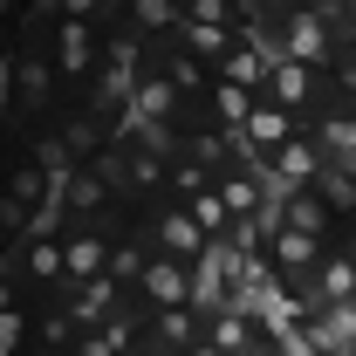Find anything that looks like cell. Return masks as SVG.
I'll use <instances>...</instances> for the list:
<instances>
[{
  "instance_id": "1",
  "label": "cell",
  "mask_w": 356,
  "mask_h": 356,
  "mask_svg": "<svg viewBox=\"0 0 356 356\" xmlns=\"http://www.w3.org/2000/svg\"><path fill=\"white\" fill-rule=\"evenodd\" d=\"M137 83H144V76H137V42H117L110 62H103V83H96V103H89V110H96V117H124L137 103Z\"/></svg>"
},
{
  "instance_id": "2",
  "label": "cell",
  "mask_w": 356,
  "mask_h": 356,
  "mask_svg": "<svg viewBox=\"0 0 356 356\" xmlns=\"http://www.w3.org/2000/svg\"><path fill=\"white\" fill-rule=\"evenodd\" d=\"M281 42H288V55L295 62H329V7H295L288 21H281Z\"/></svg>"
},
{
  "instance_id": "3",
  "label": "cell",
  "mask_w": 356,
  "mask_h": 356,
  "mask_svg": "<svg viewBox=\"0 0 356 356\" xmlns=\"http://www.w3.org/2000/svg\"><path fill=\"white\" fill-rule=\"evenodd\" d=\"M172 110H178V83L172 76H144L137 83V103L124 110V131H158V124H172Z\"/></svg>"
},
{
  "instance_id": "4",
  "label": "cell",
  "mask_w": 356,
  "mask_h": 356,
  "mask_svg": "<svg viewBox=\"0 0 356 356\" xmlns=\"http://www.w3.org/2000/svg\"><path fill=\"white\" fill-rule=\"evenodd\" d=\"M309 336L322 356H356V302H329L309 315Z\"/></svg>"
},
{
  "instance_id": "5",
  "label": "cell",
  "mask_w": 356,
  "mask_h": 356,
  "mask_svg": "<svg viewBox=\"0 0 356 356\" xmlns=\"http://www.w3.org/2000/svg\"><path fill=\"white\" fill-rule=\"evenodd\" d=\"M137 288H144L158 309H192V274H185L172 254H158V261L144 267V281H137Z\"/></svg>"
},
{
  "instance_id": "6",
  "label": "cell",
  "mask_w": 356,
  "mask_h": 356,
  "mask_svg": "<svg viewBox=\"0 0 356 356\" xmlns=\"http://www.w3.org/2000/svg\"><path fill=\"white\" fill-rule=\"evenodd\" d=\"M281 144H295V110L261 103V110H254V124H247V158H274Z\"/></svg>"
},
{
  "instance_id": "7",
  "label": "cell",
  "mask_w": 356,
  "mask_h": 356,
  "mask_svg": "<svg viewBox=\"0 0 356 356\" xmlns=\"http://www.w3.org/2000/svg\"><path fill=\"white\" fill-rule=\"evenodd\" d=\"M69 322H76V329H103V322H117V274L83 281L76 302H69Z\"/></svg>"
},
{
  "instance_id": "8",
  "label": "cell",
  "mask_w": 356,
  "mask_h": 356,
  "mask_svg": "<svg viewBox=\"0 0 356 356\" xmlns=\"http://www.w3.org/2000/svg\"><path fill=\"white\" fill-rule=\"evenodd\" d=\"M62 247H69V281H76V288L110 274V240H103V233H69Z\"/></svg>"
},
{
  "instance_id": "9",
  "label": "cell",
  "mask_w": 356,
  "mask_h": 356,
  "mask_svg": "<svg viewBox=\"0 0 356 356\" xmlns=\"http://www.w3.org/2000/svg\"><path fill=\"white\" fill-rule=\"evenodd\" d=\"M158 240H165V254H172V261H199V254L213 247V240H206V226L192 220V213H165V220H158Z\"/></svg>"
},
{
  "instance_id": "10",
  "label": "cell",
  "mask_w": 356,
  "mask_h": 356,
  "mask_svg": "<svg viewBox=\"0 0 356 356\" xmlns=\"http://www.w3.org/2000/svg\"><path fill=\"white\" fill-rule=\"evenodd\" d=\"M329 302H356V261L350 254H329L315 267V309H329Z\"/></svg>"
},
{
  "instance_id": "11",
  "label": "cell",
  "mask_w": 356,
  "mask_h": 356,
  "mask_svg": "<svg viewBox=\"0 0 356 356\" xmlns=\"http://www.w3.org/2000/svg\"><path fill=\"white\" fill-rule=\"evenodd\" d=\"M55 62H62V76H89V62H96L89 21H62V28H55Z\"/></svg>"
},
{
  "instance_id": "12",
  "label": "cell",
  "mask_w": 356,
  "mask_h": 356,
  "mask_svg": "<svg viewBox=\"0 0 356 356\" xmlns=\"http://www.w3.org/2000/svg\"><path fill=\"white\" fill-rule=\"evenodd\" d=\"M267 165L288 178V185H309V178L322 172V144H315V137H295V144H281V151H274Z\"/></svg>"
},
{
  "instance_id": "13",
  "label": "cell",
  "mask_w": 356,
  "mask_h": 356,
  "mask_svg": "<svg viewBox=\"0 0 356 356\" xmlns=\"http://www.w3.org/2000/svg\"><path fill=\"white\" fill-rule=\"evenodd\" d=\"M274 261H281V274H315V267H322V254H315V233H302V226H281V233H274Z\"/></svg>"
},
{
  "instance_id": "14",
  "label": "cell",
  "mask_w": 356,
  "mask_h": 356,
  "mask_svg": "<svg viewBox=\"0 0 356 356\" xmlns=\"http://www.w3.org/2000/svg\"><path fill=\"white\" fill-rule=\"evenodd\" d=\"M21 267H28V281H69V247L62 240H28Z\"/></svg>"
},
{
  "instance_id": "15",
  "label": "cell",
  "mask_w": 356,
  "mask_h": 356,
  "mask_svg": "<svg viewBox=\"0 0 356 356\" xmlns=\"http://www.w3.org/2000/svg\"><path fill=\"white\" fill-rule=\"evenodd\" d=\"M178 42H185V55H199V62H226V55H233V28L185 21V28H178Z\"/></svg>"
},
{
  "instance_id": "16",
  "label": "cell",
  "mask_w": 356,
  "mask_h": 356,
  "mask_svg": "<svg viewBox=\"0 0 356 356\" xmlns=\"http://www.w3.org/2000/svg\"><path fill=\"white\" fill-rule=\"evenodd\" d=\"M267 83H274V103H281V110H302V103H309V62L288 55V62L267 69Z\"/></svg>"
},
{
  "instance_id": "17",
  "label": "cell",
  "mask_w": 356,
  "mask_h": 356,
  "mask_svg": "<svg viewBox=\"0 0 356 356\" xmlns=\"http://www.w3.org/2000/svg\"><path fill=\"white\" fill-rule=\"evenodd\" d=\"M213 103H220V124H226L233 137H247L254 110H261V103H254V89H240V83H220V96H213Z\"/></svg>"
},
{
  "instance_id": "18",
  "label": "cell",
  "mask_w": 356,
  "mask_h": 356,
  "mask_svg": "<svg viewBox=\"0 0 356 356\" xmlns=\"http://www.w3.org/2000/svg\"><path fill=\"white\" fill-rule=\"evenodd\" d=\"M213 343H220L226 356H254V322H247L240 309H220L213 315Z\"/></svg>"
},
{
  "instance_id": "19",
  "label": "cell",
  "mask_w": 356,
  "mask_h": 356,
  "mask_svg": "<svg viewBox=\"0 0 356 356\" xmlns=\"http://www.w3.org/2000/svg\"><path fill=\"white\" fill-rule=\"evenodd\" d=\"M158 343L192 350V343H199V309H158Z\"/></svg>"
},
{
  "instance_id": "20",
  "label": "cell",
  "mask_w": 356,
  "mask_h": 356,
  "mask_svg": "<svg viewBox=\"0 0 356 356\" xmlns=\"http://www.w3.org/2000/svg\"><path fill=\"white\" fill-rule=\"evenodd\" d=\"M220 69H226V83H240V89L267 83V55H261V48H233V55H226Z\"/></svg>"
},
{
  "instance_id": "21",
  "label": "cell",
  "mask_w": 356,
  "mask_h": 356,
  "mask_svg": "<svg viewBox=\"0 0 356 356\" xmlns=\"http://www.w3.org/2000/svg\"><path fill=\"white\" fill-rule=\"evenodd\" d=\"M21 343H28V315L14 295H0V356H21Z\"/></svg>"
},
{
  "instance_id": "22",
  "label": "cell",
  "mask_w": 356,
  "mask_h": 356,
  "mask_svg": "<svg viewBox=\"0 0 356 356\" xmlns=\"http://www.w3.org/2000/svg\"><path fill=\"white\" fill-rule=\"evenodd\" d=\"M137 28H185V7L178 0H131Z\"/></svg>"
},
{
  "instance_id": "23",
  "label": "cell",
  "mask_w": 356,
  "mask_h": 356,
  "mask_svg": "<svg viewBox=\"0 0 356 356\" xmlns=\"http://www.w3.org/2000/svg\"><path fill=\"white\" fill-rule=\"evenodd\" d=\"M322 206H329V213H356V172L336 165V172L322 178Z\"/></svg>"
},
{
  "instance_id": "24",
  "label": "cell",
  "mask_w": 356,
  "mask_h": 356,
  "mask_svg": "<svg viewBox=\"0 0 356 356\" xmlns=\"http://www.w3.org/2000/svg\"><path fill=\"white\" fill-rule=\"evenodd\" d=\"M158 178H165V158H158V151H144V144H137V158H131V165H124V185H131V192H151V185H158Z\"/></svg>"
},
{
  "instance_id": "25",
  "label": "cell",
  "mask_w": 356,
  "mask_h": 356,
  "mask_svg": "<svg viewBox=\"0 0 356 356\" xmlns=\"http://www.w3.org/2000/svg\"><path fill=\"white\" fill-rule=\"evenodd\" d=\"M288 226H302V233H315V240H322L329 206H322V199H309V192H295V199H288Z\"/></svg>"
},
{
  "instance_id": "26",
  "label": "cell",
  "mask_w": 356,
  "mask_h": 356,
  "mask_svg": "<svg viewBox=\"0 0 356 356\" xmlns=\"http://www.w3.org/2000/svg\"><path fill=\"white\" fill-rule=\"evenodd\" d=\"M233 7H240V0H185V21H206V28H233Z\"/></svg>"
},
{
  "instance_id": "27",
  "label": "cell",
  "mask_w": 356,
  "mask_h": 356,
  "mask_svg": "<svg viewBox=\"0 0 356 356\" xmlns=\"http://www.w3.org/2000/svg\"><path fill=\"white\" fill-rule=\"evenodd\" d=\"M21 89H28V103H42L48 89H55V69H48L42 55H28V62H21Z\"/></svg>"
},
{
  "instance_id": "28",
  "label": "cell",
  "mask_w": 356,
  "mask_h": 356,
  "mask_svg": "<svg viewBox=\"0 0 356 356\" xmlns=\"http://www.w3.org/2000/svg\"><path fill=\"white\" fill-rule=\"evenodd\" d=\"M103 185H110L103 172H76V185H69V206H76V213H89V206H103Z\"/></svg>"
},
{
  "instance_id": "29",
  "label": "cell",
  "mask_w": 356,
  "mask_h": 356,
  "mask_svg": "<svg viewBox=\"0 0 356 356\" xmlns=\"http://www.w3.org/2000/svg\"><path fill=\"white\" fill-rule=\"evenodd\" d=\"M274 356H322V350H315V336H309V322H288V329L274 336Z\"/></svg>"
},
{
  "instance_id": "30",
  "label": "cell",
  "mask_w": 356,
  "mask_h": 356,
  "mask_svg": "<svg viewBox=\"0 0 356 356\" xmlns=\"http://www.w3.org/2000/svg\"><path fill=\"white\" fill-rule=\"evenodd\" d=\"M172 185L185 192V199H199V192H213V178H206V165H199V158H192V165H178V172H172Z\"/></svg>"
},
{
  "instance_id": "31",
  "label": "cell",
  "mask_w": 356,
  "mask_h": 356,
  "mask_svg": "<svg viewBox=\"0 0 356 356\" xmlns=\"http://www.w3.org/2000/svg\"><path fill=\"white\" fill-rule=\"evenodd\" d=\"M144 254H137V247H110V274H131V281H144Z\"/></svg>"
},
{
  "instance_id": "32",
  "label": "cell",
  "mask_w": 356,
  "mask_h": 356,
  "mask_svg": "<svg viewBox=\"0 0 356 356\" xmlns=\"http://www.w3.org/2000/svg\"><path fill=\"white\" fill-rule=\"evenodd\" d=\"M172 83L178 89H199V55H178V62H172Z\"/></svg>"
},
{
  "instance_id": "33",
  "label": "cell",
  "mask_w": 356,
  "mask_h": 356,
  "mask_svg": "<svg viewBox=\"0 0 356 356\" xmlns=\"http://www.w3.org/2000/svg\"><path fill=\"white\" fill-rule=\"evenodd\" d=\"M42 336H48V350H55V343H69V336H76V322H69V315H48Z\"/></svg>"
},
{
  "instance_id": "34",
  "label": "cell",
  "mask_w": 356,
  "mask_h": 356,
  "mask_svg": "<svg viewBox=\"0 0 356 356\" xmlns=\"http://www.w3.org/2000/svg\"><path fill=\"white\" fill-rule=\"evenodd\" d=\"M96 7H103V0H62V21H89Z\"/></svg>"
},
{
  "instance_id": "35",
  "label": "cell",
  "mask_w": 356,
  "mask_h": 356,
  "mask_svg": "<svg viewBox=\"0 0 356 356\" xmlns=\"http://www.w3.org/2000/svg\"><path fill=\"white\" fill-rule=\"evenodd\" d=\"M185 356H226V350H220V343H213V336H206V343H192V350H185Z\"/></svg>"
},
{
  "instance_id": "36",
  "label": "cell",
  "mask_w": 356,
  "mask_h": 356,
  "mask_svg": "<svg viewBox=\"0 0 356 356\" xmlns=\"http://www.w3.org/2000/svg\"><path fill=\"white\" fill-rule=\"evenodd\" d=\"M240 7H247V21H261V7H267V0H240Z\"/></svg>"
},
{
  "instance_id": "37",
  "label": "cell",
  "mask_w": 356,
  "mask_h": 356,
  "mask_svg": "<svg viewBox=\"0 0 356 356\" xmlns=\"http://www.w3.org/2000/svg\"><path fill=\"white\" fill-rule=\"evenodd\" d=\"M343 89H350V96H356V62H350V69H343Z\"/></svg>"
},
{
  "instance_id": "38",
  "label": "cell",
  "mask_w": 356,
  "mask_h": 356,
  "mask_svg": "<svg viewBox=\"0 0 356 356\" xmlns=\"http://www.w3.org/2000/svg\"><path fill=\"white\" fill-rule=\"evenodd\" d=\"M55 7H62V0H35V14H55Z\"/></svg>"
},
{
  "instance_id": "39",
  "label": "cell",
  "mask_w": 356,
  "mask_h": 356,
  "mask_svg": "<svg viewBox=\"0 0 356 356\" xmlns=\"http://www.w3.org/2000/svg\"><path fill=\"white\" fill-rule=\"evenodd\" d=\"M343 21H350V28H356V0H343Z\"/></svg>"
},
{
  "instance_id": "40",
  "label": "cell",
  "mask_w": 356,
  "mask_h": 356,
  "mask_svg": "<svg viewBox=\"0 0 356 356\" xmlns=\"http://www.w3.org/2000/svg\"><path fill=\"white\" fill-rule=\"evenodd\" d=\"M350 261H356V240H350Z\"/></svg>"
},
{
  "instance_id": "41",
  "label": "cell",
  "mask_w": 356,
  "mask_h": 356,
  "mask_svg": "<svg viewBox=\"0 0 356 356\" xmlns=\"http://www.w3.org/2000/svg\"><path fill=\"white\" fill-rule=\"evenodd\" d=\"M178 7H185V0H178Z\"/></svg>"
},
{
  "instance_id": "42",
  "label": "cell",
  "mask_w": 356,
  "mask_h": 356,
  "mask_svg": "<svg viewBox=\"0 0 356 356\" xmlns=\"http://www.w3.org/2000/svg\"><path fill=\"white\" fill-rule=\"evenodd\" d=\"M124 356H131V350H124Z\"/></svg>"
}]
</instances>
